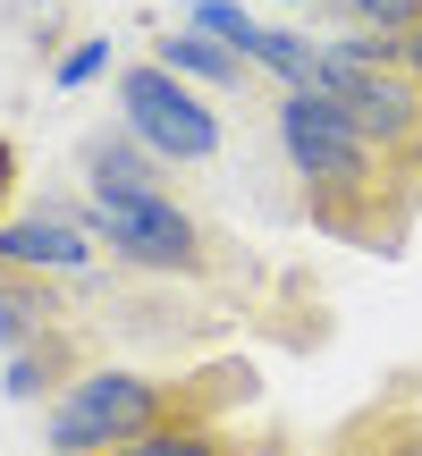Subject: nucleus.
<instances>
[{
    "label": "nucleus",
    "mask_w": 422,
    "mask_h": 456,
    "mask_svg": "<svg viewBox=\"0 0 422 456\" xmlns=\"http://www.w3.org/2000/svg\"><path fill=\"white\" fill-rule=\"evenodd\" d=\"M195 26L211 34V43H228L237 60H254V51H262V34H271L254 9H237V0H195Z\"/></svg>",
    "instance_id": "nucleus-12"
},
{
    "label": "nucleus",
    "mask_w": 422,
    "mask_h": 456,
    "mask_svg": "<svg viewBox=\"0 0 422 456\" xmlns=\"http://www.w3.org/2000/svg\"><path fill=\"white\" fill-rule=\"evenodd\" d=\"M152 51H161V68H169V77H186V85H245V68H254V60H237L228 43H211L203 26L161 34Z\"/></svg>",
    "instance_id": "nucleus-9"
},
{
    "label": "nucleus",
    "mask_w": 422,
    "mask_h": 456,
    "mask_svg": "<svg viewBox=\"0 0 422 456\" xmlns=\"http://www.w3.org/2000/svg\"><path fill=\"white\" fill-rule=\"evenodd\" d=\"M355 440H372V456H422V414H389V423H363Z\"/></svg>",
    "instance_id": "nucleus-14"
},
{
    "label": "nucleus",
    "mask_w": 422,
    "mask_h": 456,
    "mask_svg": "<svg viewBox=\"0 0 422 456\" xmlns=\"http://www.w3.org/2000/svg\"><path fill=\"white\" fill-rule=\"evenodd\" d=\"M254 397V363H195V372H85L77 389L51 397L43 440L51 456H118L152 431L178 423H220L228 406Z\"/></svg>",
    "instance_id": "nucleus-2"
},
{
    "label": "nucleus",
    "mask_w": 422,
    "mask_h": 456,
    "mask_svg": "<svg viewBox=\"0 0 422 456\" xmlns=\"http://www.w3.org/2000/svg\"><path fill=\"white\" fill-rule=\"evenodd\" d=\"M321 9L338 17V34H389V43L422 26V0H321Z\"/></svg>",
    "instance_id": "nucleus-10"
},
{
    "label": "nucleus",
    "mask_w": 422,
    "mask_h": 456,
    "mask_svg": "<svg viewBox=\"0 0 422 456\" xmlns=\"http://www.w3.org/2000/svg\"><path fill=\"white\" fill-rule=\"evenodd\" d=\"M118 456H254V448L237 431H220V423H178V431H152V440H135Z\"/></svg>",
    "instance_id": "nucleus-11"
},
{
    "label": "nucleus",
    "mask_w": 422,
    "mask_h": 456,
    "mask_svg": "<svg viewBox=\"0 0 422 456\" xmlns=\"http://www.w3.org/2000/svg\"><path fill=\"white\" fill-rule=\"evenodd\" d=\"M9 195H17V144L0 135V203H9Z\"/></svg>",
    "instance_id": "nucleus-15"
},
{
    "label": "nucleus",
    "mask_w": 422,
    "mask_h": 456,
    "mask_svg": "<svg viewBox=\"0 0 422 456\" xmlns=\"http://www.w3.org/2000/svg\"><path fill=\"white\" fill-rule=\"evenodd\" d=\"M93 228H85L77 212H17L0 220V271H34V279H68L93 262Z\"/></svg>",
    "instance_id": "nucleus-5"
},
{
    "label": "nucleus",
    "mask_w": 422,
    "mask_h": 456,
    "mask_svg": "<svg viewBox=\"0 0 422 456\" xmlns=\"http://www.w3.org/2000/svg\"><path fill=\"white\" fill-rule=\"evenodd\" d=\"M397 60H406V77H414V85H422V26H414V34H406V43H397Z\"/></svg>",
    "instance_id": "nucleus-16"
},
{
    "label": "nucleus",
    "mask_w": 422,
    "mask_h": 456,
    "mask_svg": "<svg viewBox=\"0 0 422 456\" xmlns=\"http://www.w3.org/2000/svg\"><path fill=\"white\" fill-rule=\"evenodd\" d=\"M118 118H127V135H144L161 161H211L220 152V110L195 94L186 77H169L161 60L144 68H118Z\"/></svg>",
    "instance_id": "nucleus-4"
},
{
    "label": "nucleus",
    "mask_w": 422,
    "mask_h": 456,
    "mask_svg": "<svg viewBox=\"0 0 422 456\" xmlns=\"http://www.w3.org/2000/svg\"><path fill=\"white\" fill-rule=\"evenodd\" d=\"M85 228L110 245L135 271H169V279H203L211 271V237L186 203L169 195H93L85 203Z\"/></svg>",
    "instance_id": "nucleus-3"
},
{
    "label": "nucleus",
    "mask_w": 422,
    "mask_h": 456,
    "mask_svg": "<svg viewBox=\"0 0 422 456\" xmlns=\"http://www.w3.org/2000/svg\"><path fill=\"white\" fill-rule=\"evenodd\" d=\"M101 68H110V43H101V34H85V43H68V60L51 68V85H60V94H85Z\"/></svg>",
    "instance_id": "nucleus-13"
},
{
    "label": "nucleus",
    "mask_w": 422,
    "mask_h": 456,
    "mask_svg": "<svg viewBox=\"0 0 422 456\" xmlns=\"http://www.w3.org/2000/svg\"><path fill=\"white\" fill-rule=\"evenodd\" d=\"M279 152H288L296 186H304L312 228H329L346 245H372V254H397L406 245L422 186L380 161V144L329 94H288L279 102Z\"/></svg>",
    "instance_id": "nucleus-1"
},
{
    "label": "nucleus",
    "mask_w": 422,
    "mask_h": 456,
    "mask_svg": "<svg viewBox=\"0 0 422 456\" xmlns=\"http://www.w3.org/2000/svg\"><path fill=\"white\" fill-rule=\"evenodd\" d=\"M279 9H321V0H279Z\"/></svg>",
    "instance_id": "nucleus-17"
},
{
    "label": "nucleus",
    "mask_w": 422,
    "mask_h": 456,
    "mask_svg": "<svg viewBox=\"0 0 422 456\" xmlns=\"http://www.w3.org/2000/svg\"><path fill=\"white\" fill-rule=\"evenodd\" d=\"M51 322H60V296H51V279H34V271H0V355H17L26 338H43Z\"/></svg>",
    "instance_id": "nucleus-8"
},
{
    "label": "nucleus",
    "mask_w": 422,
    "mask_h": 456,
    "mask_svg": "<svg viewBox=\"0 0 422 456\" xmlns=\"http://www.w3.org/2000/svg\"><path fill=\"white\" fill-rule=\"evenodd\" d=\"M77 338H68V322H51L43 338H26L17 355H0V389L17 397V406H34L43 389H77Z\"/></svg>",
    "instance_id": "nucleus-7"
},
{
    "label": "nucleus",
    "mask_w": 422,
    "mask_h": 456,
    "mask_svg": "<svg viewBox=\"0 0 422 456\" xmlns=\"http://www.w3.org/2000/svg\"><path fill=\"white\" fill-rule=\"evenodd\" d=\"M161 152L144 144V135H127V127H101V135H85V186L93 195H161Z\"/></svg>",
    "instance_id": "nucleus-6"
}]
</instances>
